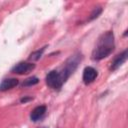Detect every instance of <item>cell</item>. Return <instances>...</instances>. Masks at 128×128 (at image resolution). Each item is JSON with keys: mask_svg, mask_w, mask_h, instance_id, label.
<instances>
[{"mask_svg": "<svg viewBox=\"0 0 128 128\" xmlns=\"http://www.w3.org/2000/svg\"><path fill=\"white\" fill-rule=\"evenodd\" d=\"M115 47L114 43V35L111 31L105 32L102 34L92 51V59L94 60H101L109 56Z\"/></svg>", "mask_w": 128, "mask_h": 128, "instance_id": "1", "label": "cell"}, {"mask_svg": "<svg viewBox=\"0 0 128 128\" xmlns=\"http://www.w3.org/2000/svg\"><path fill=\"white\" fill-rule=\"evenodd\" d=\"M65 81H66V79L63 76V74L56 70L50 71L46 76V84L50 88L55 89V90L60 89Z\"/></svg>", "mask_w": 128, "mask_h": 128, "instance_id": "2", "label": "cell"}, {"mask_svg": "<svg viewBox=\"0 0 128 128\" xmlns=\"http://www.w3.org/2000/svg\"><path fill=\"white\" fill-rule=\"evenodd\" d=\"M35 68V64L30 62H20L12 68V72L16 74H28Z\"/></svg>", "mask_w": 128, "mask_h": 128, "instance_id": "3", "label": "cell"}, {"mask_svg": "<svg viewBox=\"0 0 128 128\" xmlns=\"http://www.w3.org/2000/svg\"><path fill=\"white\" fill-rule=\"evenodd\" d=\"M97 77V71L93 67H86L83 71V82L85 84H90L92 83Z\"/></svg>", "mask_w": 128, "mask_h": 128, "instance_id": "4", "label": "cell"}, {"mask_svg": "<svg viewBox=\"0 0 128 128\" xmlns=\"http://www.w3.org/2000/svg\"><path fill=\"white\" fill-rule=\"evenodd\" d=\"M45 112H46V106L40 105V106L35 107V108L31 111V113H30V119H31V121L36 122V121L40 120V119L44 116Z\"/></svg>", "mask_w": 128, "mask_h": 128, "instance_id": "5", "label": "cell"}, {"mask_svg": "<svg viewBox=\"0 0 128 128\" xmlns=\"http://www.w3.org/2000/svg\"><path fill=\"white\" fill-rule=\"evenodd\" d=\"M126 59H127V50H124L122 53H120L119 55H117L115 57V59L112 62V65H111V69L116 70L126 61Z\"/></svg>", "mask_w": 128, "mask_h": 128, "instance_id": "6", "label": "cell"}, {"mask_svg": "<svg viewBox=\"0 0 128 128\" xmlns=\"http://www.w3.org/2000/svg\"><path fill=\"white\" fill-rule=\"evenodd\" d=\"M17 84H18V80L16 78L5 79L0 84V91H6L8 89H11V88L15 87Z\"/></svg>", "mask_w": 128, "mask_h": 128, "instance_id": "7", "label": "cell"}, {"mask_svg": "<svg viewBox=\"0 0 128 128\" xmlns=\"http://www.w3.org/2000/svg\"><path fill=\"white\" fill-rule=\"evenodd\" d=\"M38 82H39V79H38L37 77H30V78L24 80L22 86H23V87H30V86L36 85Z\"/></svg>", "mask_w": 128, "mask_h": 128, "instance_id": "8", "label": "cell"}, {"mask_svg": "<svg viewBox=\"0 0 128 128\" xmlns=\"http://www.w3.org/2000/svg\"><path fill=\"white\" fill-rule=\"evenodd\" d=\"M44 50H45V47H43L41 50H37V51L31 53L29 59H30V60H38V59L41 57V55H42V53H43Z\"/></svg>", "mask_w": 128, "mask_h": 128, "instance_id": "9", "label": "cell"}, {"mask_svg": "<svg viewBox=\"0 0 128 128\" xmlns=\"http://www.w3.org/2000/svg\"><path fill=\"white\" fill-rule=\"evenodd\" d=\"M101 8H96L95 10H94V12L91 14V17H90V20H92V19H94V18H97L98 17V15L101 13Z\"/></svg>", "mask_w": 128, "mask_h": 128, "instance_id": "10", "label": "cell"}, {"mask_svg": "<svg viewBox=\"0 0 128 128\" xmlns=\"http://www.w3.org/2000/svg\"><path fill=\"white\" fill-rule=\"evenodd\" d=\"M28 100H31V98H22V99H21V102H24V103H25V102H27Z\"/></svg>", "mask_w": 128, "mask_h": 128, "instance_id": "11", "label": "cell"}]
</instances>
